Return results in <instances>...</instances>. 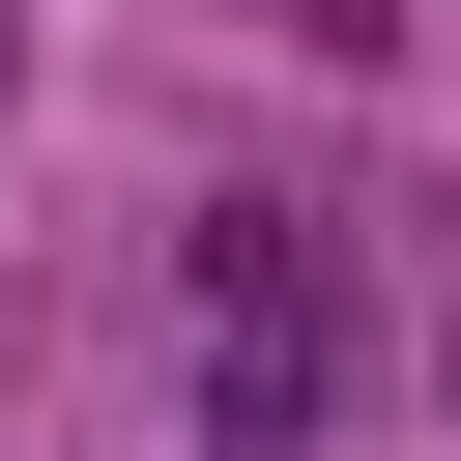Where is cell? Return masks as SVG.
I'll use <instances>...</instances> for the list:
<instances>
[{
    "label": "cell",
    "instance_id": "obj_1",
    "mask_svg": "<svg viewBox=\"0 0 461 461\" xmlns=\"http://www.w3.org/2000/svg\"><path fill=\"white\" fill-rule=\"evenodd\" d=\"M173 346H202V432H230V461H317V432H346V259H317V202L230 173V202L173 230Z\"/></svg>",
    "mask_w": 461,
    "mask_h": 461
},
{
    "label": "cell",
    "instance_id": "obj_2",
    "mask_svg": "<svg viewBox=\"0 0 461 461\" xmlns=\"http://www.w3.org/2000/svg\"><path fill=\"white\" fill-rule=\"evenodd\" d=\"M432 403H461V288H432Z\"/></svg>",
    "mask_w": 461,
    "mask_h": 461
},
{
    "label": "cell",
    "instance_id": "obj_3",
    "mask_svg": "<svg viewBox=\"0 0 461 461\" xmlns=\"http://www.w3.org/2000/svg\"><path fill=\"white\" fill-rule=\"evenodd\" d=\"M0 86H29V0H0Z\"/></svg>",
    "mask_w": 461,
    "mask_h": 461
}]
</instances>
